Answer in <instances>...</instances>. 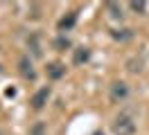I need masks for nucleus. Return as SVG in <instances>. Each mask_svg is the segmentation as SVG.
<instances>
[{"label": "nucleus", "mask_w": 149, "mask_h": 135, "mask_svg": "<svg viewBox=\"0 0 149 135\" xmlns=\"http://www.w3.org/2000/svg\"><path fill=\"white\" fill-rule=\"evenodd\" d=\"M111 131H113V135H133V133H136V122H133V117H131V115L120 113V115L113 119Z\"/></svg>", "instance_id": "1"}, {"label": "nucleus", "mask_w": 149, "mask_h": 135, "mask_svg": "<svg viewBox=\"0 0 149 135\" xmlns=\"http://www.w3.org/2000/svg\"><path fill=\"white\" fill-rule=\"evenodd\" d=\"M109 97H111L113 104L124 101V99L129 97V86H127L124 81H113L111 86H109Z\"/></svg>", "instance_id": "2"}, {"label": "nucleus", "mask_w": 149, "mask_h": 135, "mask_svg": "<svg viewBox=\"0 0 149 135\" xmlns=\"http://www.w3.org/2000/svg\"><path fill=\"white\" fill-rule=\"evenodd\" d=\"M74 25H77V11H68L65 16L59 18V23H56V29H59L61 34H65V32H70Z\"/></svg>", "instance_id": "3"}, {"label": "nucleus", "mask_w": 149, "mask_h": 135, "mask_svg": "<svg viewBox=\"0 0 149 135\" xmlns=\"http://www.w3.org/2000/svg\"><path fill=\"white\" fill-rule=\"evenodd\" d=\"M18 72H20V77H23V79H27V81H34V79H36V72H34V68H32L29 56H20Z\"/></svg>", "instance_id": "4"}, {"label": "nucleus", "mask_w": 149, "mask_h": 135, "mask_svg": "<svg viewBox=\"0 0 149 135\" xmlns=\"http://www.w3.org/2000/svg\"><path fill=\"white\" fill-rule=\"evenodd\" d=\"M45 74H47V79H52V81L61 79V77L65 74V65H63V63H59V61L47 63V65H45Z\"/></svg>", "instance_id": "5"}, {"label": "nucleus", "mask_w": 149, "mask_h": 135, "mask_svg": "<svg viewBox=\"0 0 149 135\" xmlns=\"http://www.w3.org/2000/svg\"><path fill=\"white\" fill-rule=\"evenodd\" d=\"M50 92H52V90H50V86L41 88V90L36 92V95L32 97V108H34V110H41V108H43V106L47 104V99H50Z\"/></svg>", "instance_id": "6"}, {"label": "nucleus", "mask_w": 149, "mask_h": 135, "mask_svg": "<svg viewBox=\"0 0 149 135\" xmlns=\"http://www.w3.org/2000/svg\"><path fill=\"white\" fill-rule=\"evenodd\" d=\"M88 59H91V50L88 47H74L72 50V63L74 65H84V63H88Z\"/></svg>", "instance_id": "7"}, {"label": "nucleus", "mask_w": 149, "mask_h": 135, "mask_svg": "<svg viewBox=\"0 0 149 135\" xmlns=\"http://www.w3.org/2000/svg\"><path fill=\"white\" fill-rule=\"evenodd\" d=\"M106 11H109V16H111L113 20H122V18H124V9H122V5H118V2H106Z\"/></svg>", "instance_id": "8"}, {"label": "nucleus", "mask_w": 149, "mask_h": 135, "mask_svg": "<svg viewBox=\"0 0 149 135\" xmlns=\"http://www.w3.org/2000/svg\"><path fill=\"white\" fill-rule=\"evenodd\" d=\"M129 9L136 11V14H140V16H145L147 14V2L145 0H133V2H129Z\"/></svg>", "instance_id": "9"}, {"label": "nucleus", "mask_w": 149, "mask_h": 135, "mask_svg": "<svg viewBox=\"0 0 149 135\" xmlns=\"http://www.w3.org/2000/svg\"><path fill=\"white\" fill-rule=\"evenodd\" d=\"M54 47L56 50H59V52H63V50H68V47H70V41H68V36H56L54 38Z\"/></svg>", "instance_id": "10"}, {"label": "nucleus", "mask_w": 149, "mask_h": 135, "mask_svg": "<svg viewBox=\"0 0 149 135\" xmlns=\"http://www.w3.org/2000/svg\"><path fill=\"white\" fill-rule=\"evenodd\" d=\"M111 36L115 41H127V38H131V29H113Z\"/></svg>", "instance_id": "11"}, {"label": "nucleus", "mask_w": 149, "mask_h": 135, "mask_svg": "<svg viewBox=\"0 0 149 135\" xmlns=\"http://www.w3.org/2000/svg\"><path fill=\"white\" fill-rule=\"evenodd\" d=\"M27 45L32 47V54H34V56H41V54H43V52H41V45H38V38H36V36H32V38L27 41Z\"/></svg>", "instance_id": "12"}, {"label": "nucleus", "mask_w": 149, "mask_h": 135, "mask_svg": "<svg viewBox=\"0 0 149 135\" xmlns=\"http://www.w3.org/2000/svg\"><path fill=\"white\" fill-rule=\"evenodd\" d=\"M29 135H45V124H41V122H36V124L29 128Z\"/></svg>", "instance_id": "13"}, {"label": "nucleus", "mask_w": 149, "mask_h": 135, "mask_svg": "<svg viewBox=\"0 0 149 135\" xmlns=\"http://www.w3.org/2000/svg\"><path fill=\"white\" fill-rule=\"evenodd\" d=\"M93 135H104V133H102V131H95V133H93Z\"/></svg>", "instance_id": "14"}, {"label": "nucleus", "mask_w": 149, "mask_h": 135, "mask_svg": "<svg viewBox=\"0 0 149 135\" xmlns=\"http://www.w3.org/2000/svg\"><path fill=\"white\" fill-rule=\"evenodd\" d=\"M0 72H2V65H0Z\"/></svg>", "instance_id": "15"}, {"label": "nucleus", "mask_w": 149, "mask_h": 135, "mask_svg": "<svg viewBox=\"0 0 149 135\" xmlns=\"http://www.w3.org/2000/svg\"><path fill=\"white\" fill-rule=\"evenodd\" d=\"M0 135H2V131H0Z\"/></svg>", "instance_id": "16"}]
</instances>
